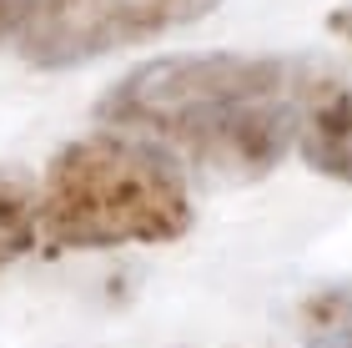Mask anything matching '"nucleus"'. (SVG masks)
<instances>
[{
	"label": "nucleus",
	"mask_w": 352,
	"mask_h": 348,
	"mask_svg": "<svg viewBox=\"0 0 352 348\" xmlns=\"http://www.w3.org/2000/svg\"><path fill=\"white\" fill-rule=\"evenodd\" d=\"M327 86L332 76L297 56H162L111 81L96 116L206 177L252 182L297 147L302 116Z\"/></svg>",
	"instance_id": "f257e3e1"
},
{
	"label": "nucleus",
	"mask_w": 352,
	"mask_h": 348,
	"mask_svg": "<svg viewBox=\"0 0 352 348\" xmlns=\"http://www.w3.org/2000/svg\"><path fill=\"white\" fill-rule=\"evenodd\" d=\"M36 212V243L45 252L176 243L191 227V187L166 147L116 126L51 156Z\"/></svg>",
	"instance_id": "f03ea898"
},
{
	"label": "nucleus",
	"mask_w": 352,
	"mask_h": 348,
	"mask_svg": "<svg viewBox=\"0 0 352 348\" xmlns=\"http://www.w3.org/2000/svg\"><path fill=\"white\" fill-rule=\"evenodd\" d=\"M221 0H25L15 51L41 71H71L206 21Z\"/></svg>",
	"instance_id": "7ed1b4c3"
},
{
	"label": "nucleus",
	"mask_w": 352,
	"mask_h": 348,
	"mask_svg": "<svg viewBox=\"0 0 352 348\" xmlns=\"http://www.w3.org/2000/svg\"><path fill=\"white\" fill-rule=\"evenodd\" d=\"M297 152L317 177H332V182L352 187V91H342L332 81L307 106L302 132H297Z\"/></svg>",
	"instance_id": "20e7f679"
},
{
	"label": "nucleus",
	"mask_w": 352,
	"mask_h": 348,
	"mask_svg": "<svg viewBox=\"0 0 352 348\" xmlns=\"http://www.w3.org/2000/svg\"><path fill=\"white\" fill-rule=\"evenodd\" d=\"M36 187L25 172L0 167V267H10L15 258H25L36 247Z\"/></svg>",
	"instance_id": "39448f33"
},
{
	"label": "nucleus",
	"mask_w": 352,
	"mask_h": 348,
	"mask_svg": "<svg viewBox=\"0 0 352 348\" xmlns=\"http://www.w3.org/2000/svg\"><path fill=\"white\" fill-rule=\"evenodd\" d=\"M307 313L317 323H338V318H352V283H338V288H327V293H317Z\"/></svg>",
	"instance_id": "423d86ee"
},
{
	"label": "nucleus",
	"mask_w": 352,
	"mask_h": 348,
	"mask_svg": "<svg viewBox=\"0 0 352 348\" xmlns=\"http://www.w3.org/2000/svg\"><path fill=\"white\" fill-rule=\"evenodd\" d=\"M307 348H352V318H338V323H317V334L307 338Z\"/></svg>",
	"instance_id": "0eeeda50"
},
{
	"label": "nucleus",
	"mask_w": 352,
	"mask_h": 348,
	"mask_svg": "<svg viewBox=\"0 0 352 348\" xmlns=\"http://www.w3.org/2000/svg\"><path fill=\"white\" fill-rule=\"evenodd\" d=\"M21 15H25V0H0V45L15 41V30H21Z\"/></svg>",
	"instance_id": "6e6552de"
},
{
	"label": "nucleus",
	"mask_w": 352,
	"mask_h": 348,
	"mask_svg": "<svg viewBox=\"0 0 352 348\" xmlns=\"http://www.w3.org/2000/svg\"><path fill=\"white\" fill-rule=\"evenodd\" d=\"M327 30L338 41H352V6H338V10H327Z\"/></svg>",
	"instance_id": "1a4fd4ad"
}]
</instances>
